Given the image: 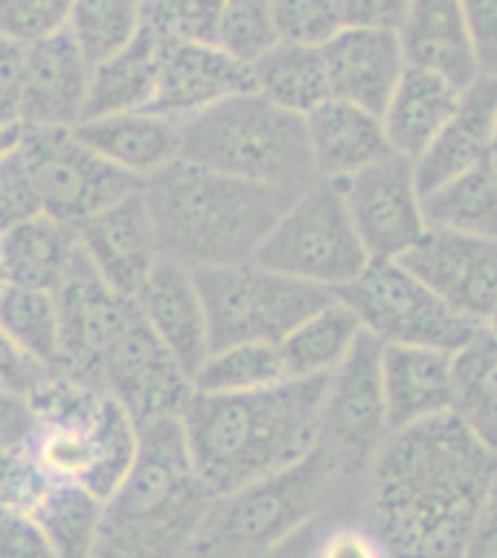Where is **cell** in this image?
<instances>
[{
  "instance_id": "cell-36",
  "label": "cell",
  "mask_w": 497,
  "mask_h": 558,
  "mask_svg": "<svg viewBox=\"0 0 497 558\" xmlns=\"http://www.w3.org/2000/svg\"><path fill=\"white\" fill-rule=\"evenodd\" d=\"M288 381L277 343H233L213 349L192 375L198 392H251Z\"/></svg>"
},
{
  "instance_id": "cell-26",
  "label": "cell",
  "mask_w": 497,
  "mask_h": 558,
  "mask_svg": "<svg viewBox=\"0 0 497 558\" xmlns=\"http://www.w3.org/2000/svg\"><path fill=\"white\" fill-rule=\"evenodd\" d=\"M399 41L410 68L439 73L460 87L480 76L460 0H413Z\"/></svg>"
},
{
  "instance_id": "cell-7",
  "label": "cell",
  "mask_w": 497,
  "mask_h": 558,
  "mask_svg": "<svg viewBox=\"0 0 497 558\" xmlns=\"http://www.w3.org/2000/svg\"><path fill=\"white\" fill-rule=\"evenodd\" d=\"M181 160L279 190H303L317 178L305 117L256 90L230 96L183 120Z\"/></svg>"
},
{
  "instance_id": "cell-17",
  "label": "cell",
  "mask_w": 497,
  "mask_h": 558,
  "mask_svg": "<svg viewBox=\"0 0 497 558\" xmlns=\"http://www.w3.org/2000/svg\"><path fill=\"white\" fill-rule=\"evenodd\" d=\"M253 90L251 64L213 41H160L157 85L148 111L183 122L230 96Z\"/></svg>"
},
{
  "instance_id": "cell-51",
  "label": "cell",
  "mask_w": 497,
  "mask_h": 558,
  "mask_svg": "<svg viewBox=\"0 0 497 558\" xmlns=\"http://www.w3.org/2000/svg\"><path fill=\"white\" fill-rule=\"evenodd\" d=\"M21 137H24V125L21 122H0V160L21 146Z\"/></svg>"
},
{
  "instance_id": "cell-4",
  "label": "cell",
  "mask_w": 497,
  "mask_h": 558,
  "mask_svg": "<svg viewBox=\"0 0 497 558\" xmlns=\"http://www.w3.org/2000/svg\"><path fill=\"white\" fill-rule=\"evenodd\" d=\"M213 497L181 416L151 418L140 425L134 462L102 504L90 558H186Z\"/></svg>"
},
{
  "instance_id": "cell-13",
  "label": "cell",
  "mask_w": 497,
  "mask_h": 558,
  "mask_svg": "<svg viewBox=\"0 0 497 558\" xmlns=\"http://www.w3.org/2000/svg\"><path fill=\"white\" fill-rule=\"evenodd\" d=\"M56 305H59V357L52 373L96 387V373L105 355L111 352L122 331L140 317L137 300L105 286L78 247L68 279L56 291Z\"/></svg>"
},
{
  "instance_id": "cell-37",
  "label": "cell",
  "mask_w": 497,
  "mask_h": 558,
  "mask_svg": "<svg viewBox=\"0 0 497 558\" xmlns=\"http://www.w3.org/2000/svg\"><path fill=\"white\" fill-rule=\"evenodd\" d=\"M216 44L244 64L265 56L279 44L270 0H221Z\"/></svg>"
},
{
  "instance_id": "cell-31",
  "label": "cell",
  "mask_w": 497,
  "mask_h": 558,
  "mask_svg": "<svg viewBox=\"0 0 497 558\" xmlns=\"http://www.w3.org/2000/svg\"><path fill=\"white\" fill-rule=\"evenodd\" d=\"M251 73L256 94L286 111L300 113V117L312 113L317 105L331 99L323 47L279 41L253 61Z\"/></svg>"
},
{
  "instance_id": "cell-11",
  "label": "cell",
  "mask_w": 497,
  "mask_h": 558,
  "mask_svg": "<svg viewBox=\"0 0 497 558\" xmlns=\"http://www.w3.org/2000/svg\"><path fill=\"white\" fill-rule=\"evenodd\" d=\"M387 434L390 422L381 390V343L364 331L347 361L329 375L314 448L340 480L361 488Z\"/></svg>"
},
{
  "instance_id": "cell-38",
  "label": "cell",
  "mask_w": 497,
  "mask_h": 558,
  "mask_svg": "<svg viewBox=\"0 0 497 558\" xmlns=\"http://www.w3.org/2000/svg\"><path fill=\"white\" fill-rule=\"evenodd\" d=\"M221 0H143V26L160 41L216 44Z\"/></svg>"
},
{
  "instance_id": "cell-23",
  "label": "cell",
  "mask_w": 497,
  "mask_h": 558,
  "mask_svg": "<svg viewBox=\"0 0 497 558\" xmlns=\"http://www.w3.org/2000/svg\"><path fill=\"white\" fill-rule=\"evenodd\" d=\"M381 390L390 430L451 413L453 352L381 343Z\"/></svg>"
},
{
  "instance_id": "cell-2",
  "label": "cell",
  "mask_w": 497,
  "mask_h": 558,
  "mask_svg": "<svg viewBox=\"0 0 497 558\" xmlns=\"http://www.w3.org/2000/svg\"><path fill=\"white\" fill-rule=\"evenodd\" d=\"M326 384L329 375L251 392H192L181 425L204 486L227 495L312 451Z\"/></svg>"
},
{
  "instance_id": "cell-30",
  "label": "cell",
  "mask_w": 497,
  "mask_h": 558,
  "mask_svg": "<svg viewBox=\"0 0 497 558\" xmlns=\"http://www.w3.org/2000/svg\"><path fill=\"white\" fill-rule=\"evenodd\" d=\"M361 335L364 329H361L355 312L335 296L323 308L308 314L303 323H296L294 329L277 343L286 378L291 381V378L331 375L347 361Z\"/></svg>"
},
{
  "instance_id": "cell-42",
  "label": "cell",
  "mask_w": 497,
  "mask_h": 558,
  "mask_svg": "<svg viewBox=\"0 0 497 558\" xmlns=\"http://www.w3.org/2000/svg\"><path fill=\"white\" fill-rule=\"evenodd\" d=\"M41 213V198L35 192L24 157L15 148L12 155L0 160V233Z\"/></svg>"
},
{
  "instance_id": "cell-12",
  "label": "cell",
  "mask_w": 497,
  "mask_h": 558,
  "mask_svg": "<svg viewBox=\"0 0 497 558\" xmlns=\"http://www.w3.org/2000/svg\"><path fill=\"white\" fill-rule=\"evenodd\" d=\"M17 151L29 169L44 213L73 227L143 186V181L85 146L73 129H24Z\"/></svg>"
},
{
  "instance_id": "cell-54",
  "label": "cell",
  "mask_w": 497,
  "mask_h": 558,
  "mask_svg": "<svg viewBox=\"0 0 497 558\" xmlns=\"http://www.w3.org/2000/svg\"><path fill=\"white\" fill-rule=\"evenodd\" d=\"M492 169H495V174H497V151L492 155Z\"/></svg>"
},
{
  "instance_id": "cell-50",
  "label": "cell",
  "mask_w": 497,
  "mask_h": 558,
  "mask_svg": "<svg viewBox=\"0 0 497 558\" xmlns=\"http://www.w3.org/2000/svg\"><path fill=\"white\" fill-rule=\"evenodd\" d=\"M317 523L300 530L294 538H288L286 544H279L277 549H270V553H265V556L259 558H308V549H312V538H314V530H317Z\"/></svg>"
},
{
  "instance_id": "cell-43",
  "label": "cell",
  "mask_w": 497,
  "mask_h": 558,
  "mask_svg": "<svg viewBox=\"0 0 497 558\" xmlns=\"http://www.w3.org/2000/svg\"><path fill=\"white\" fill-rule=\"evenodd\" d=\"M0 558H59L35 518L0 504Z\"/></svg>"
},
{
  "instance_id": "cell-32",
  "label": "cell",
  "mask_w": 497,
  "mask_h": 558,
  "mask_svg": "<svg viewBox=\"0 0 497 558\" xmlns=\"http://www.w3.org/2000/svg\"><path fill=\"white\" fill-rule=\"evenodd\" d=\"M451 413L497 453V335L488 326L453 349Z\"/></svg>"
},
{
  "instance_id": "cell-49",
  "label": "cell",
  "mask_w": 497,
  "mask_h": 558,
  "mask_svg": "<svg viewBox=\"0 0 497 558\" xmlns=\"http://www.w3.org/2000/svg\"><path fill=\"white\" fill-rule=\"evenodd\" d=\"M26 427V401L0 392V451L12 445Z\"/></svg>"
},
{
  "instance_id": "cell-48",
  "label": "cell",
  "mask_w": 497,
  "mask_h": 558,
  "mask_svg": "<svg viewBox=\"0 0 497 558\" xmlns=\"http://www.w3.org/2000/svg\"><path fill=\"white\" fill-rule=\"evenodd\" d=\"M460 558H497V477L492 492H488L486 504L480 509L477 523H474Z\"/></svg>"
},
{
  "instance_id": "cell-47",
  "label": "cell",
  "mask_w": 497,
  "mask_h": 558,
  "mask_svg": "<svg viewBox=\"0 0 497 558\" xmlns=\"http://www.w3.org/2000/svg\"><path fill=\"white\" fill-rule=\"evenodd\" d=\"M44 375H47V369L41 364H35L29 355H24L7 338V331L0 329V392L15 396V399H26Z\"/></svg>"
},
{
  "instance_id": "cell-6",
  "label": "cell",
  "mask_w": 497,
  "mask_h": 558,
  "mask_svg": "<svg viewBox=\"0 0 497 558\" xmlns=\"http://www.w3.org/2000/svg\"><path fill=\"white\" fill-rule=\"evenodd\" d=\"M349 495L361 497V488L340 480L312 448L286 469L213 497L186 558H259Z\"/></svg>"
},
{
  "instance_id": "cell-35",
  "label": "cell",
  "mask_w": 497,
  "mask_h": 558,
  "mask_svg": "<svg viewBox=\"0 0 497 558\" xmlns=\"http://www.w3.org/2000/svg\"><path fill=\"white\" fill-rule=\"evenodd\" d=\"M143 29V0H73L68 35L94 68Z\"/></svg>"
},
{
  "instance_id": "cell-24",
  "label": "cell",
  "mask_w": 497,
  "mask_h": 558,
  "mask_svg": "<svg viewBox=\"0 0 497 558\" xmlns=\"http://www.w3.org/2000/svg\"><path fill=\"white\" fill-rule=\"evenodd\" d=\"M305 134L314 174L323 181H340L396 155L384 131L381 113L335 96L305 113Z\"/></svg>"
},
{
  "instance_id": "cell-39",
  "label": "cell",
  "mask_w": 497,
  "mask_h": 558,
  "mask_svg": "<svg viewBox=\"0 0 497 558\" xmlns=\"http://www.w3.org/2000/svg\"><path fill=\"white\" fill-rule=\"evenodd\" d=\"M279 41L323 47L343 29L340 0H270Z\"/></svg>"
},
{
  "instance_id": "cell-53",
  "label": "cell",
  "mask_w": 497,
  "mask_h": 558,
  "mask_svg": "<svg viewBox=\"0 0 497 558\" xmlns=\"http://www.w3.org/2000/svg\"><path fill=\"white\" fill-rule=\"evenodd\" d=\"M7 286H9V279H7V270H3V259H0V294L7 291Z\"/></svg>"
},
{
  "instance_id": "cell-16",
  "label": "cell",
  "mask_w": 497,
  "mask_h": 558,
  "mask_svg": "<svg viewBox=\"0 0 497 558\" xmlns=\"http://www.w3.org/2000/svg\"><path fill=\"white\" fill-rule=\"evenodd\" d=\"M399 262L462 317L483 326L495 312L497 239L427 227Z\"/></svg>"
},
{
  "instance_id": "cell-15",
  "label": "cell",
  "mask_w": 497,
  "mask_h": 558,
  "mask_svg": "<svg viewBox=\"0 0 497 558\" xmlns=\"http://www.w3.org/2000/svg\"><path fill=\"white\" fill-rule=\"evenodd\" d=\"M96 387L111 392L129 410L137 427L151 418L181 416L195 392L192 378L169 355L155 331L148 329L143 314L122 331L105 355L96 373Z\"/></svg>"
},
{
  "instance_id": "cell-55",
  "label": "cell",
  "mask_w": 497,
  "mask_h": 558,
  "mask_svg": "<svg viewBox=\"0 0 497 558\" xmlns=\"http://www.w3.org/2000/svg\"><path fill=\"white\" fill-rule=\"evenodd\" d=\"M495 151H497V117H495Z\"/></svg>"
},
{
  "instance_id": "cell-21",
  "label": "cell",
  "mask_w": 497,
  "mask_h": 558,
  "mask_svg": "<svg viewBox=\"0 0 497 558\" xmlns=\"http://www.w3.org/2000/svg\"><path fill=\"white\" fill-rule=\"evenodd\" d=\"M134 300L148 329L192 378L209 355L207 314L192 270L169 259H157Z\"/></svg>"
},
{
  "instance_id": "cell-5",
  "label": "cell",
  "mask_w": 497,
  "mask_h": 558,
  "mask_svg": "<svg viewBox=\"0 0 497 558\" xmlns=\"http://www.w3.org/2000/svg\"><path fill=\"white\" fill-rule=\"evenodd\" d=\"M17 445L44 477L108 500L137 453L140 427L111 392L47 373L26 396Z\"/></svg>"
},
{
  "instance_id": "cell-27",
  "label": "cell",
  "mask_w": 497,
  "mask_h": 558,
  "mask_svg": "<svg viewBox=\"0 0 497 558\" xmlns=\"http://www.w3.org/2000/svg\"><path fill=\"white\" fill-rule=\"evenodd\" d=\"M465 87L453 85L439 73L410 68L401 73L399 85L392 90L390 102L381 111L384 131L396 155L419 160L427 146L439 137V131L460 105Z\"/></svg>"
},
{
  "instance_id": "cell-45",
  "label": "cell",
  "mask_w": 497,
  "mask_h": 558,
  "mask_svg": "<svg viewBox=\"0 0 497 558\" xmlns=\"http://www.w3.org/2000/svg\"><path fill=\"white\" fill-rule=\"evenodd\" d=\"M413 0H340L343 26L399 33Z\"/></svg>"
},
{
  "instance_id": "cell-33",
  "label": "cell",
  "mask_w": 497,
  "mask_h": 558,
  "mask_svg": "<svg viewBox=\"0 0 497 558\" xmlns=\"http://www.w3.org/2000/svg\"><path fill=\"white\" fill-rule=\"evenodd\" d=\"M427 227L497 239V174L492 160L422 195Z\"/></svg>"
},
{
  "instance_id": "cell-41",
  "label": "cell",
  "mask_w": 497,
  "mask_h": 558,
  "mask_svg": "<svg viewBox=\"0 0 497 558\" xmlns=\"http://www.w3.org/2000/svg\"><path fill=\"white\" fill-rule=\"evenodd\" d=\"M308 558H392L375 530L361 521H335L314 530Z\"/></svg>"
},
{
  "instance_id": "cell-25",
  "label": "cell",
  "mask_w": 497,
  "mask_h": 558,
  "mask_svg": "<svg viewBox=\"0 0 497 558\" xmlns=\"http://www.w3.org/2000/svg\"><path fill=\"white\" fill-rule=\"evenodd\" d=\"M76 137L111 166L146 181L181 160V122L151 111H125L94 117L73 125Z\"/></svg>"
},
{
  "instance_id": "cell-19",
  "label": "cell",
  "mask_w": 497,
  "mask_h": 558,
  "mask_svg": "<svg viewBox=\"0 0 497 558\" xmlns=\"http://www.w3.org/2000/svg\"><path fill=\"white\" fill-rule=\"evenodd\" d=\"M90 64L68 29L35 41L24 52V129H73L85 120Z\"/></svg>"
},
{
  "instance_id": "cell-34",
  "label": "cell",
  "mask_w": 497,
  "mask_h": 558,
  "mask_svg": "<svg viewBox=\"0 0 497 558\" xmlns=\"http://www.w3.org/2000/svg\"><path fill=\"white\" fill-rule=\"evenodd\" d=\"M0 329L24 355L52 373L59 357V305L52 291L9 282L0 294Z\"/></svg>"
},
{
  "instance_id": "cell-52",
  "label": "cell",
  "mask_w": 497,
  "mask_h": 558,
  "mask_svg": "<svg viewBox=\"0 0 497 558\" xmlns=\"http://www.w3.org/2000/svg\"><path fill=\"white\" fill-rule=\"evenodd\" d=\"M483 326H488V329H492V335H497V305H495V312H492V317H488Z\"/></svg>"
},
{
  "instance_id": "cell-10",
  "label": "cell",
  "mask_w": 497,
  "mask_h": 558,
  "mask_svg": "<svg viewBox=\"0 0 497 558\" xmlns=\"http://www.w3.org/2000/svg\"><path fill=\"white\" fill-rule=\"evenodd\" d=\"M378 343L460 349L480 329L431 291L399 259H369L349 286L335 291Z\"/></svg>"
},
{
  "instance_id": "cell-14",
  "label": "cell",
  "mask_w": 497,
  "mask_h": 558,
  "mask_svg": "<svg viewBox=\"0 0 497 558\" xmlns=\"http://www.w3.org/2000/svg\"><path fill=\"white\" fill-rule=\"evenodd\" d=\"M369 259H401L425 235L416 166L390 155L361 172L335 181Z\"/></svg>"
},
{
  "instance_id": "cell-22",
  "label": "cell",
  "mask_w": 497,
  "mask_h": 558,
  "mask_svg": "<svg viewBox=\"0 0 497 558\" xmlns=\"http://www.w3.org/2000/svg\"><path fill=\"white\" fill-rule=\"evenodd\" d=\"M495 117H497V76H477L460 96L457 111L439 137L427 146L416 166V181L422 195L457 174L483 166L495 155Z\"/></svg>"
},
{
  "instance_id": "cell-3",
  "label": "cell",
  "mask_w": 497,
  "mask_h": 558,
  "mask_svg": "<svg viewBox=\"0 0 497 558\" xmlns=\"http://www.w3.org/2000/svg\"><path fill=\"white\" fill-rule=\"evenodd\" d=\"M300 190L174 160L143 181L157 256L190 270L251 262Z\"/></svg>"
},
{
  "instance_id": "cell-28",
  "label": "cell",
  "mask_w": 497,
  "mask_h": 558,
  "mask_svg": "<svg viewBox=\"0 0 497 558\" xmlns=\"http://www.w3.org/2000/svg\"><path fill=\"white\" fill-rule=\"evenodd\" d=\"M76 256V227L47 213L0 233V259L12 286L41 288L56 294Z\"/></svg>"
},
{
  "instance_id": "cell-44",
  "label": "cell",
  "mask_w": 497,
  "mask_h": 558,
  "mask_svg": "<svg viewBox=\"0 0 497 558\" xmlns=\"http://www.w3.org/2000/svg\"><path fill=\"white\" fill-rule=\"evenodd\" d=\"M480 76H497V0H460Z\"/></svg>"
},
{
  "instance_id": "cell-9",
  "label": "cell",
  "mask_w": 497,
  "mask_h": 558,
  "mask_svg": "<svg viewBox=\"0 0 497 558\" xmlns=\"http://www.w3.org/2000/svg\"><path fill=\"white\" fill-rule=\"evenodd\" d=\"M253 262L335 294L369 265V253L335 181L314 178L282 209Z\"/></svg>"
},
{
  "instance_id": "cell-8",
  "label": "cell",
  "mask_w": 497,
  "mask_h": 558,
  "mask_svg": "<svg viewBox=\"0 0 497 558\" xmlns=\"http://www.w3.org/2000/svg\"><path fill=\"white\" fill-rule=\"evenodd\" d=\"M207 314L209 352L233 343H279L296 323L335 300L331 291L300 282L259 262L192 270Z\"/></svg>"
},
{
  "instance_id": "cell-1",
  "label": "cell",
  "mask_w": 497,
  "mask_h": 558,
  "mask_svg": "<svg viewBox=\"0 0 497 558\" xmlns=\"http://www.w3.org/2000/svg\"><path fill=\"white\" fill-rule=\"evenodd\" d=\"M497 477V453L453 413L396 427L361 483V518L392 558H460Z\"/></svg>"
},
{
  "instance_id": "cell-29",
  "label": "cell",
  "mask_w": 497,
  "mask_h": 558,
  "mask_svg": "<svg viewBox=\"0 0 497 558\" xmlns=\"http://www.w3.org/2000/svg\"><path fill=\"white\" fill-rule=\"evenodd\" d=\"M157 64H160V38L143 26L134 41L94 64L85 120L108 117V113L148 111L157 85Z\"/></svg>"
},
{
  "instance_id": "cell-18",
  "label": "cell",
  "mask_w": 497,
  "mask_h": 558,
  "mask_svg": "<svg viewBox=\"0 0 497 558\" xmlns=\"http://www.w3.org/2000/svg\"><path fill=\"white\" fill-rule=\"evenodd\" d=\"M76 235L78 247L99 279L125 296H137L160 259L143 201V186L85 218L76 227Z\"/></svg>"
},
{
  "instance_id": "cell-40",
  "label": "cell",
  "mask_w": 497,
  "mask_h": 558,
  "mask_svg": "<svg viewBox=\"0 0 497 558\" xmlns=\"http://www.w3.org/2000/svg\"><path fill=\"white\" fill-rule=\"evenodd\" d=\"M73 0H0V35L29 47L68 29Z\"/></svg>"
},
{
  "instance_id": "cell-20",
  "label": "cell",
  "mask_w": 497,
  "mask_h": 558,
  "mask_svg": "<svg viewBox=\"0 0 497 558\" xmlns=\"http://www.w3.org/2000/svg\"><path fill=\"white\" fill-rule=\"evenodd\" d=\"M329 85L335 99H347L366 111L381 113L408 70L399 33L343 26L329 44H323Z\"/></svg>"
},
{
  "instance_id": "cell-46",
  "label": "cell",
  "mask_w": 497,
  "mask_h": 558,
  "mask_svg": "<svg viewBox=\"0 0 497 558\" xmlns=\"http://www.w3.org/2000/svg\"><path fill=\"white\" fill-rule=\"evenodd\" d=\"M26 47L0 35V122H21Z\"/></svg>"
}]
</instances>
